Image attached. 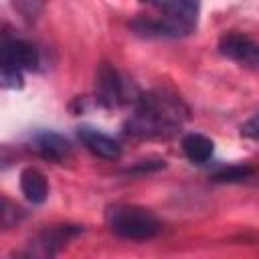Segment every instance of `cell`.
<instances>
[{"mask_svg": "<svg viewBox=\"0 0 259 259\" xmlns=\"http://www.w3.org/2000/svg\"><path fill=\"white\" fill-rule=\"evenodd\" d=\"M186 105L166 91H150L136 99L125 127L136 138H162L174 134L186 119Z\"/></svg>", "mask_w": 259, "mask_h": 259, "instance_id": "obj_1", "label": "cell"}, {"mask_svg": "<svg viewBox=\"0 0 259 259\" xmlns=\"http://www.w3.org/2000/svg\"><path fill=\"white\" fill-rule=\"evenodd\" d=\"M158 10L156 16H140L130 22V26L142 36H166L178 38L186 36L196 28L198 20V4L188 0H172V2H154L150 4Z\"/></svg>", "mask_w": 259, "mask_h": 259, "instance_id": "obj_2", "label": "cell"}, {"mask_svg": "<svg viewBox=\"0 0 259 259\" xmlns=\"http://www.w3.org/2000/svg\"><path fill=\"white\" fill-rule=\"evenodd\" d=\"M107 223L115 235H119L123 239H132V241L152 239L162 229L160 221L148 208L132 206V204L111 206L107 210Z\"/></svg>", "mask_w": 259, "mask_h": 259, "instance_id": "obj_3", "label": "cell"}, {"mask_svg": "<svg viewBox=\"0 0 259 259\" xmlns=\"http://www.w3.org/2000/svg\"><path fill=\"white\" fill-rule=\"evenodd\" d=\"M38 63L36 49L22 38H6L0 51L2 65V85L4 87H22V71L34 69Z\"/></svg>", "mask_w": 259, "mask_h": 259, "instance_id": "obj_4", "label": "cell"}, {"mask_svg": "<svg viewBox=\"0 0 259 259\" xmlns=\"http://www.w3.org/2000/svg\"><path fill=\"white\" fill-rule=\"evenodd\" d=\"M83 229L77 225H53L32 237L14 259H55L57 253Z\"/></svg>", "mask_w": 259, "mask_h": 259, "instance_id": "obj_5", "label": "cell"}, {"mask_svg": "<svg viewBox=\"0 0 259 259\" xmlns=\"http://www.w3.org/2000/svg\"><path fill=\"white\" fill-rule=\"evenodd\" d=\"M95 89H97V99L105 107H117V105H121L130 99L125 79L107 63H103L97 71Z\"/></svg>", "mask_w": 259, "mask_h": 259, "instance_id": "obj_6", "label": "cell"}, {"mask_svg": "<svg viewBox=\"0 0 259 259\" xmlns=\"http://www.w3.org/2000/svg\"><path fill=\"white\" fill-rule=\"evenodd\" d=\"M219 51L241 65H247V67L259 65V42L245 34H239V32L225 34L219 42Z\"/></svg>", "mask_w": 259, "mask_h": 259, "instance_id": "obj_7", "label": "cell"}, {"mask_svg": "<svg viewBox=\"0 0 259 259\" xmlns=\"http://www.w3.org/2000/svg\"><path fill=\"white\" fill-rule=\"evenodd\" d=\"M77 136H79V140L83 142V146H85L91 154H95L97 158H103V160H117L119 154H121V146H119L113 138L105 136L103 132H99V130H95V127L81 125L79 132H77Z\"/></svg>", "mask_w": 259, "mask_h": 259, "instance_id": "obj_8", "label": "cell"}, {"mask_svg": "<svg viewBox=\"0 0 259 259\" xmlns=\"http://www.w3.org/2000/svg\"><path fill=\"white\" fill-rule=\"evenodd\" d=\"M32 148L38 152V156L53 160V162H61L67 156H71V144L67 138H63L61 134L55 132H38L32 136Z\"/></svg>", "mask_w": 259, "mask_h": 259, "instance_id": "obj_9", "label": "cell"}, {"mask_svg": "<svg viewBox=\"0 0 259 259\" xmlns=\"http://www.w3.org/2000/svg\"><path fill=\"white\" fill-rule=\"evenodd\" d=\"M20 190H22L24 198L32 204L45 202L47 194H49V184H47L45 174L36 168H24L20 172Z\"/></svg>", "mask_w": 259, "mask_h": 259, "instance_id": "obj_10", "label": "cell"}, {"mask_svg": "<svg viewBox=\"0 0 259 259\" xmlns=\"http://www.w3.org/2000/svg\"><path fill=\"white\" fill-rule=\"evenodd\" d=\"M182 150L186 154V158L194 164H204L210 160L212 152H214V144L210 138L202 136V134H188L182 140Z\"/></svg>", "mask_w": 259, "mask_h": 259, "instance_id": "obj_11", "label": "cell"}, {"mask_svg": "<svg viewBox=\"0 0 259 259\" xmlns=\"http://www.w3.org/2000/svg\"><path fill=\"white\" fill-rule=\"evenodd\" d=\"M253 174V168L251 166H229V168H223L219 172L212 174V180L214 182H241L245 178H249Z\"/></svg>", "mask_w": 259, "mask_h": 259, "instance_id": "obj_12", "label": "cell"}, {"mask_svg": "<svg viewBox=\"0 0 259 259\" xmlns=\"http://www.w3.org/2000/svg\"><path fill=\"white\" fill-rule=\"evenodd\" d=\"M241 136L259 142V113H255L253 117H249V119L241 125Z\"/></svg>", "mask_w": 259, "mask_h": 259, "instance_id": "obj_13", "label": "cell"}]
</instances>
